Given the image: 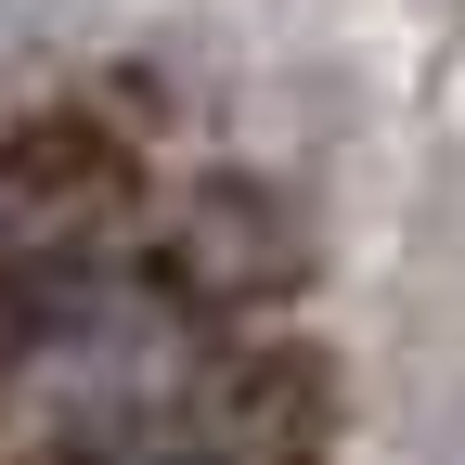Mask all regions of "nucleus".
Here are the masks:
<instances>
[{"instance_id": "nucleus-1", "label": "nucleus", "mask_w": 465, "mask_h": 465, "mask_svg": "<svg viewBox=\"0 0 465 465\" xmlns=\"http://www.w3.org/2000/svg\"><path fill=\"white\" fill-rule=\"evenodd\" d=\"M116 207H130V168L104 155V130H14L0 143V259L52 272V259H91Z\"/></svg>"}]
</instances>
